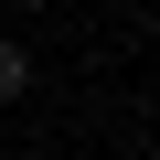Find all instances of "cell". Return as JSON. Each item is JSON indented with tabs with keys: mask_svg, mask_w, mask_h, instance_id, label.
<instances>
[{
	"mask_svg": "<svg viewBox=\"0 0 160 160\" xmlns=\"http://www.w3.org/2000/svg\"><path fill=\"white\" fill-rule=\"evenodd\" d=\"M22 96H32V53H22V43H0V107H22Z\"/></svg>",
	"mask_w": 160,
	"mask_h": 160,
	"instance_id": "cell-1",
	"label": "cell"
}]
</instances>
